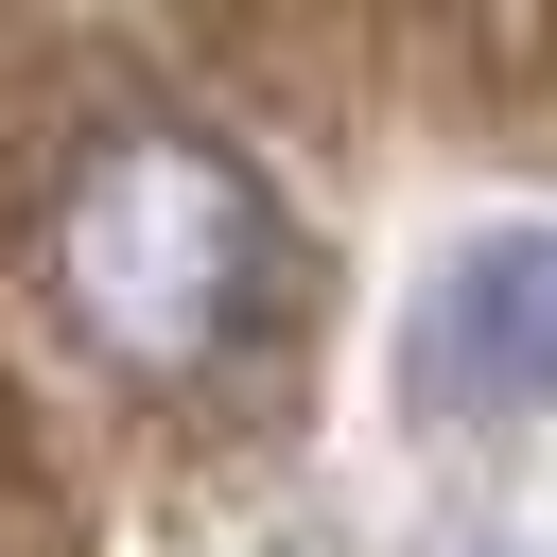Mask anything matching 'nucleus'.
Wrapping results in <instances>:
<instances>
[{
    "label": "nucleus",
    "instance_id": "obj_1",
    "mask_svg": "<svg viewBox=\"0 0 557 557\" xmlns=\"http://www.w3.org/2000/svg\"><path fill=\"white\" fill-rule=\"evenodd\" d=\"M35 296L104 383L209 400L296 331V226L209 122H87L35 191Z\"/></svg>",
    "mask_w": 557,
    "mask_h": 557
},
{
    "label": "nucleus",
    "instance_id": "obj_2",
    "mask_svg": "<svg viewBox=\"0 0 557 557\" xmlns=\"http://www.w3.org/2000/svg\"><path fill=\"white\" fill-rule=\"evenodd\" d=\"M418 366L453 400H487V418H557V226H470L435 261Z\"/></svg>",
    "mask_w": 557,
    "mask_h": 557
}]
</instances>
